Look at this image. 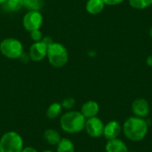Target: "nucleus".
I'll use <instances>...</instances> for the list:
<instances>
[{
  "label": "nucleus",
  "instance_id": "19",
  "mask_svg": "<svg viewBox=\"0 0 152 152\" xmlns=\"http://www.w3.org/2000/svg\"><path fill=\"white\" fill-rule=\"evenodd\" d=\"M129 4L138 10H142L145 9L152 4V0H128Z\"/></svg>",
  "mask_w": 152,
  "mask_h": 152
},
{
  "label": "nucleus",
  "instance_id": "24",
  "mask_svg": "<svg viewBox=\"0 0 152 152\" xmlns=\"http://www.w3.org/2000/svg\"><path fill=\"white\" fill-rule=\"evenodd\" d=\"M146 62H147V65H148V66L152 67V55H150V56L147 58Z\"/></svg>",
  "mask_w": 152,
  "mask_h": 152
},
{
  "label": "nucleus",
  "instance_id": "8",
  "mask_svg": "<svg viewBox=\"0 0 152 152\" xmlns=\"http://www.w3.org/2000/svg\"><path fill=\"white\" fill-rule=\"evenodd\" d=\"M104 123L102 120L98 117H94L91 118L86 119L85 130L86 134L92 137V138H100L103 134V129H104Z\"/></svg>",
  "mask_w": 152,
  "mask_h": 152
},
{
  "label": "nucleus",
  "instance_id": "15",
  "mask_svg": "<svg viewBox=\"0 0 152 152\" xmlns=\"http://www.w3.org/2000/svg\"><path fill=\"white\" fill-rule=\"evenodd\" d=\"M56 152H75V145L69 138H61L56 145Z\"/></svg>",
  "mask_w": 152,
  "mask_h": 152
},
{
  "label": "nucleus",
  "instance_id": "10",
  "mask_svg": "<svg viewBox=\"0 0 152 152\" xmlns=\"http://www.w3.org/2000/svg\"><path fill=\"white\" fill-rule=\"evenodd\" d=\"M122 132V126L117 120H110L104 125L103 134L104 138L107 141L118 138L120 133Z\"/></svg>",
  "mask_w": 152,
  "mask_h": 152
},
{
  "label": "nucleus",
  "instance_id": "21",
  "mask_svg": "<svg viewBox=\"0 0 152 152\" xmlns=\"http://www.w3.org/2000/svg\"><path fill=\"white\" fill-rule=\"evenodd\" d=\"M30 37H31V39L34 42H39V41H41L44 38L43 34H42V32H41L40 29H37V30L30 31Z\"/></svg>",
  "mask_w": 152,
  "mask_h": 152
},
{
  "label": "nucleus",
  "instance_id": "11",
  "mask_svg": "<svg viewBox=\"0 0 152 152\" xmlns=\"http://www.w3.org/2000/svg\"><path fill=\"white\" fill-rule=\"evenodd\" d=\"M100 111V106L95 101H87L81 106L80 112L86 118H91L94 117H97Z\"/></svg>",
  "mask_w": 152,
  "mask_h": 152
},
{
  "label": "nucleus",
  "instance_id": "16",
  "mask_svg": "<svg viewBox=\"0 0 152 152\" xmlns=\"http://www.w3.org/2000/svg\"><path fill=\"white\" fill-rule=\"evenodd\" d=\"M62 106L61 103L59 102H53L52 103L46 110V117L49 119H55L58 117H60V115L62 112Z\"/></svg>",
  "mask_w": 152,
  "mask_h": 152
},
{
  "label": "nucleus",
  "instance_id": "22",
  "mask_svg": "<svg viewBox=\"0 0 152 152\" xmlns=\"http://www.w3.org/2000/svg\"><path fill=\"white\" fill-rule=\"evenodd\" d=\"M102 1L104 2L105 4L108 5H117L121 4L124 0H102Z\"/></svg>",
  "mask_w": 152,
  "mask_h": 152
},
{
  "label": "nucleus",
  "instance_id": "18",
  "mask_svg": "<svg viewBox=\"0 0 152 152\" xmlns=\"http://www.w3.org/2000/svg\"><path fill=\"white\" fill-rule=\"evenodd\" d=\"M4 5L9 12H18L23 7V0H7Z\"/></svg>",
  "mask_w": 152,
  "mask_h": 152
},
{
  "label": "nucleus",
  "instance_id": "27",
  "mask_svg": "<svg viewBox=\"0 0 152 152\" xmlns=\"http://www.w3.org/2000/svg\"><path fill=\"white\" fill-rule=\"evenodd\" d=\"M42 152H54V151H50V150H45V151H43Z\"/></svg>",
  "mask_w": 152,
  "mask_h": 152
},
{
  "label": "nucleus",
  "instance_id": "26",
  "mask_svg": "<svg viewBox=\"0 0 152 152\" xmlns=\"http://www.w3.org/2000/svg\"><path fill=\"white\" fill-rule=\"evenodd\" d=\"M150 36H151V37H152V27L150 29Z\"/></svg>",
  "mask_w": 152,
  "mask_h": 152
},
{
  "label": "nucleus",
  "instance_id": "3",
  "mask_svg": "<svg viewBox=\"0 0 152 152\" xmlns=\"http://www.w3.org/2000/svg\"><path fill=\"white\" fill-rule=\"evenodd\" d=\"M49 63L54 68L64 67L69 61V53L67 48L61 43L51 42L47 47V54Z\"/></svg>",
  "mask_w": 152,
  "mask_h": 152
},
{
  "label": "nucleus",
  "instance_id": "13",
  "mask_svg": "<svg viewBox=\"0 0 152 152\" xmlns=\"http://www.w3.org/2000/svg\"><path fill=\"white\" fill-rule=\"evenodd\" d=\"M104 6L105 4L102 0H88L86 4V10L88 13L96 15L103 11Z\"/></svg>",
  "mask_w": 152,
  "mask_h": 152
},
{
  "label": "nucleus",
  "instance_id": "20",
  "mask_svg": "<svg viewBox=\"0 0 152 152\" xmlns=\"http://www.w3.org/2000/svg\"><path fill=\"white\" fill-rule=\"evenodd\" d=\"M61 106L64 110H69L71 109L74 108V106L76 105V101L74 98L72 97H69V98H66L64 99L62 102H61Z\"/></svg>",
  "mask_w": 152,
  "mask_h": 152
},
{
  "label": "nucleus",
  "instance_id": "25",
  "mask_svg": "<svg viewBox=\"0 0 152 152\" xmlns=\"http://www.w3.org/2000/svg\"><path fill=\"white\" fill-rule=\"evenodd\" d=\"M7 0H0V4H4Z\"/></svg>",
  "mask_w": 152,
  "mask_h": 152
},
{
  "label": "nucleus",
  "instance_id": "5",
  "mask_svg": "<svg viewBox=\"0 0 152 152\" xmlns=\"http://www.w3.org/2000/svg\"><path fill=\"white\" fill-rule=\"evenodd\" d=\"M0 52L8 59H20L23 53V45L21 42L16 38H4L0 43Z\"/></svg>",
  "mask_w": 152,
  "mask_h": 152
},
{
  "label": "nucleus",
  "instance_id": "23",
  "mask_svg": "<svg viewBox=\"0 0 152 152\" xmlns=\"http://www.w3.org/2000/svg\"><path fill=\"white\" fill-rule=\"evenodd\" d=\"M20 152H38L37 150L32 146H28V147H23Z\"/></svg>",
  "mask_w": 152,
  "mask_h": 152
},
{
  "label": "nucleus",
  "instance_id": "9",
  "mask_svg": "<svg viewBox=\"0 0 152 152\" xmlns=\"http://www.w3.org/2000/svg\"><path fill=\"white\" fill-rule=\"evenodd\" d=\"M131 110H132L134 116L145 118L149 116L151 112V105L146 99L137 98L133 102Z\"/></svg>",
  "mask_w": 152,
  "mask_h": 152
},
{
  "label": "nucleus",
  "instance_id": "6",
  "mask_svg": "<svg viewBox=\"0 0 152 152\" xmlns=\"http://www.w3.org/2000/svg\"><path fill=\"white\" fill-rule=\"evenodd\" d=\"M53 42L49 37H44L39 42H35L29 48V58L33 61H41L46 57L48 45Z\"/></svg>",
  "mask_w": 152,
  "mask_h": 152
},
{
  "label": "nucleus",
  "instance_id": "4",
  "mask_svg": "<svg viewBox=\"0 0 152 152\" xmlns=\"http://www.w3.org/2000/svg\"><path fill=\"white\" fill-rule=\"evenodd\" d=\"M23 147V139L17 132H6L0 138V152H20Z\"/></svg>",
  "mask_w": 152,
  "mask_h": 152
},
{
  "label": "nucleus",
  "instance_id": "1",
  "mask_svg": "<svg viewBox=\"0 0 152 152\" xmlns=\"http://www.w3.org/2000/svg\"><path fill=\"white\" fill-rule=\"evenodd\" d=\"M149 131V125L145 118L135 116L128 118L122 126V132L125 137L134 142L142 141Z\"/></svg>",
  "mask_w": 152,
  "mask_h": 152
},
{
  "label": "nucleus",
  "instance_id": "12",
  "mask_svg": "<svg viewBox=\"0 0 152 152\" xmlns=\"http://www.w3.org/2000/svg\"><path fill=\"white\" fill-rule=\"evenodd\" d=\"M106 152H129L127 145L121 139H113L107 142L105 145Z\"/></svg>",
  "mask_w": 152,
  "mask_h": 152
},
{
  "label": "nucleus",
  "instance_id": "7",
  "mask_svg": "<svg viewBox=\"0 0 152 152\" xmlns=\"http://www.w3.org/2000/svg\"><path fill=\"white\" fill-rule=\"evenodd\" d=\"M43 24V15L38 11H28L22 19V25L28 31L40 29Z\"/></svg>",
  "mask_w": 152,
  "mask_h": 152
},
{
  "label": "nucleus",
  "instance_id": "14",
  "mask_svg": "<svg viewBox=\"0 0 152 152\" xmlns=\"http://www.w3.org/2000/svg\"><path fill=\"white\" fill-rule=\"evenodd\" d=\"M44 139L47 144L52 146H56L61 139L59 132L53 128H48L44 132Z\"/></svg>",
  "mask_w": 152,
  "mask_h": 152
},
{
  "label": "nucleus",
  "instance_id": "2",
  "mask_svg": "<svg viewBox=\"0 0 152 152\" xmlns=\"http://www.w3.org/2000/svg\"><path fill=\"white\" fill-rule=\"evenodd\" d=\"M86 118L80 111L69 110L60 118V126L62 131L69 134H75L85 130Z\"/></svg>",
  "mask_w": 152,
  "mask_h": 152
},
{
  "label": "nucleus",
  "instance_id": "17",
  "mask_svg": "<svg viewBox=\"0 0 152 152\" xmlns=\"http://www.w3.org/2000/svg\"><path fill=\"white\" fill-rule=\"evenodd\" d=\"M44 6V0H23V7L28 11H38Z\"/></svg>",
  "mask_w": 152,
  "mask_h": 152
}]
</instances>
